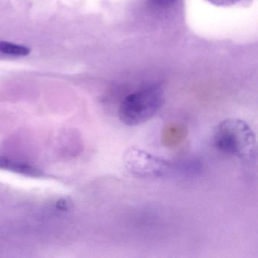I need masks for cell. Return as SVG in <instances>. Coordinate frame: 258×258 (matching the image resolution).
<instances>
[{
    "label": "cell",
    "mask_w": 258,
    "mask_h": 258,
    "mask_svg": "<svg viewBox=\"0 0 258 258\" xmlns=\"http://www.w3.org/2000/svg\"><path fill=\"white\" fill-rule=\"evenodd\" d=\"M214 147L245 162L254 161L256 140L253 130L244 120L229 118L220 122L213 134Z\"/></svg>",
    "instance_id": "6da1fadb"
},
{
    "label": "cell",
    "mask_w": 258,
    "mask_h": 258,
    "mask_svg": "<svg viewBox=\"0 0 258 258\" xmlns=\"http://www.w3.org/2000/svg\"><path fill=\"white\" fill-rule=\"evenodd\" d=\"M164 103V93L161 86H142L123 99L119 108V118L127 126L143 124L151 120Z\"/></svg>",
    "instance_id": "7a4b0ae2"
},
{
    "label": "cell",
    "mask_w": 258,
    "mask_h": 258,
    "mask_svg": "<svg viewBox=\"0 0 258 258\" xmlns=\"http://www.w3.org/2000/svg\"><path fill=\"white\" fill-rule=\"evenodd\" d=\"M123 162L129 173L143 178L162 177L173 168L168 161L137 148H131L124 152Z\"/></svg>",
    "instance_id": "3957f363"
},
{
    "label": "cell",
    "mask_w": 258,
    "mask_h": 258,
    "mask_svg": "<svg viewBox=\"0 0 258 258\" xmlns=\"http://www.w3.org/2000/svg\"><path fill=\"white\" fill-rule=\"evenodd\" d=\"M0 169L10 170L30 176H39L42 174L40 170L32 166L19 161H13L4 157H0Z\"/></svg>",
    "instance_id": "277c9868"
},
{
    "label": "cell",
    "mask_w": 258,
    "mask_h": 258,
    "mask_svg": "<svg viewBox=\"0 0 258 258\" xmlns=\"http://www.w3.org/2000/svg\"><path fill=\"white\" fill-rule=\"evenodd\" d=\"M185 130L179 124H167L163 131L162 140L167 147H174L185 139Z\"/></svg>",
    "instance_id": "5b68a950"
},
{
    "label": "cell",
    "mask_w": 258,
    "mask_h": 258,
    "mask_svg": "<svg viewBox=\"0 0 258 258\" xmlns=\"http://www.w3.org/2000/svg\"><path fill=\"white\" fill-rule=\"evenodd\" d=\"M0 52L15 56H25L29 54L30 49L21 45L7 42H0Z\"/></svg>",
    "instance_id": "8992f818"
},
{
    "label": "cell",
    "mask_w": 258,
    "mask_h": 258,
    "mask_svg": "<svg viewBox=\"0 0 258 258\" xmlns=\"http://www.w3.org/2000/svg\"><path fill=\"white\" fill-rule=\"evenodd\" d=\"M179 0H147L148 6L156 11L170 10L177 4Z\"/></svg>",
    "instance_id": "52a82bcc"
},
{
    "label": "cell",
    "mask_w": 258,
    "mask_h": 258,
    "mask_svg": "<svg viewBox=\"0 0 258 258\" xmlns=\"http://www.w3.org/2000/svg\"><path fill=\"white\" fill-rule=\"evenodd\" d=\"M208 1L217 7H231L241 2V0H208Z\"/></svg>",
    "instance_id": "ba28073f"
}]
</instances>
